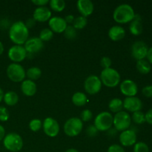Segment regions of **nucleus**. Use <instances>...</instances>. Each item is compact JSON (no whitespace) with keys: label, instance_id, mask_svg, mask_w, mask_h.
Here are the masks:
<instances>
[{"label":"nucleus","instance_id":"1","mask_svg":"<svg viewBox=\"0 0 152 152\" xmlns=\"http://www.w3.org/2000/svg\"><path fill=\"white\" fill-rule=\"evenodd\" d=\"M29 29L27 28L25 22L17 21L11 25L9 29V37L15 45H22L28 39Z\"/></svg>","mask_w":152,"mask_h":152},{"label":"nucleus","instance_id":"2","mask_svg":"<svg viewBox=\"0 0 152 152\" xmlns=\"http://www.w3.org/2000/svg\"><path fill=\"white\" fill-rule=\"evenodd\" d=\"M135 12L129 4H121L117 6L113 13V18L117 23L125 24L131 22L134 17Z\"/></svg>","mask_w":152,"mask_h":152},{"label":"nucleus","instance_id":"3","mask_svg":"<svg viewBox=\"0 0 152 152\" xmlns=\"http://www.w3.org/2000/svg\"><path fill=\"white\" fill-rule=\"evenodd\" d=\"M102 84L109 88H114L120 83L121 77L120 73L115 68H105L101 71L99 77Z\"/></svg>","mask_w":152,"mask_h":152},{"label":"nucleus","instance_id":"4","mask_svg":"<svg viewBox=\"0 0 152 152\" xmlns=\"http://www.w3.org/2000/svg\"><path fill=\"white\" fill-rule=\"evenodd\" d=\"M4 147L10 152H19L23 147V140L17 133L11 132L5 135L3 139Z\"/></svg>","mask_w":152,"mask_h":152},{"label":"nucleus","instance_id":"5","mask_svg":"<svg viewBox=\"0 0 152 152\" xmlns=\"http://www.w3.org/2000/svg\"><path fill=\"white\" fill-rule=\"evenodd\" d=\"M114 117L108 111H102L96 116L94 125L99 132H107L112 128Z\"/></svg>","mask_w":152,"mask_h":152},{"label":"nucleus","instance_id":"6","mask_svg":"<svg viewBox=\"0 0 152 152\" xmlns=\"http://www.w3.org/2000/svg\"><path fill=\"white\" fill-rule=\"evenodd\" d=\"M132 125V117L130 114L125 111H121L115 114L113 119V126L117 132H123L130 128Z\"/></svg>","mask_w":152,"mask_h":152},{"label":"nucleus","instance_id":"7","mask_svg":"<svg viewBox=\"0 0 152 152\" xmlns=\"http://www.w3.org/2000/svg\"><path fill=\"white\" fill-rule=\"evenodd\" d=\"M7 76L11 81L14 83H22L26 77V71L19 63L10 64L6 70Z\"/></svg>","mask_w":152,"mask_h":152},{"label":"nucleus","instance_id":"8","mask_svg":"<svg viewBox=\"0 0 152 152\" xmlns=\"http://www.w3.org/2000/svg\"><path fill=\"white\" fill-rule=\"evenodd\" d=\"M83 129V122L79 117H71L65 122L64 125V132L71 137L77 136L81 133Z\"/></svg>","mask_w":152,"mask_h":152},{"label":"nucleus","instance_id":"9","mask_svg":"<svg viewBox=\"0 0 152 152\" xmlns=\"http://www.w3.org/2000/svg\"><path fill=\"white\" fill-rule=\"evenodd\" d=\"M102 85V82L98 76L90 75L85 80L84 88L88 94L94 95L99 92Z\"/></svg>","mask_w":152,"mask_h":152},{"label":"nucleus","instance_id":"10","mask_svg":"<svg viewBox=\"0 0 152 152\" xmlns=\"http://www.w3.org/2000/svg\"><path fill=\"white\" fill-rule=\"evenodd\" d=\"M42 129L44 133L50 137H55L59 132V124L55 119L52 117H46L42 123Z\"/></svg>","mask_w":152,"mask_h":152},{"label":"nucleus","instance_id":"11","mask_svg":"<svg viewBox=\"0 0 152 152\" xmlns=\"http://www.w3.org/2000/svg\"><path fill=\"white\" fill-rule=\"evenodd\" d=\"M27 55H28V53L24 46L19 45H15L12 46L8 50V53H7L9 59L15 63L22 62L27 57Z\"/></svg>","mask_w":152,"mask_h":152},{"label":"nucleus","instance_id":"12","mask_svg":"<svg viewBox=\"0 0 152 152\" xmlns=\"http://www.w3.org/2000/svg\"><path fill=\"white\" fill-rule=\"evenodd\" d=\"M148 50V45L144 42L137 41L132 45L131 51H132V56L137 59V61H138L146 58Z\"/></svg>","mask_w":152,"mask_h":152},{"label":"nucleus","instance_id":"13","mask_svg":"<svg viewBox=\"0 0 152 152\" xmlns=\"http://www.w3.org/2000/svg\"><path fill=\"white\" fill-rule=\"evenodd\" d=\"M120 89L121 93L126 97L135 96L138 92V86L134 81L132 80H125L120 83Z\"/></svg>","mask_w":152,"mask_h":152},{"label":"nucleus","instance_id":"14","mask_svg":"<svg viewBox=\"0 0 152 152\" xmlns=\"http://www.w3.org/2000/svg\"><path fill=\"white\" fill-rule=\"evenodd\" d=\"M24 48L28 53H37L42 50L44 48V42L39 37H31L28 38V39L25 42Z\"/></svg>","mask_w":152,"mask_h":152},{"label":"nucleus","instance_id":"15","mask_svg":"<svg viewBox=\"0 0 152 152\" xmlns=\"http://www.w3.org/2000/svg\"><path fill=\"white\" fill-rule=\"evenodd\" d=\"M119 140L123 146L129 147L137 142V133L133 129H127L120 133Z\"/></svg>","mask_w":152,"mask_h":152},{"label":"nucleus","instance_id":"16","mask_svg":"<svg viewBox=\"0 0 152 152\" xmlns=\"http://www.w3.org/2000/svg\"><path fill=\"white\" fill-rule=\"evenodd\" d=\"M123 102V108L130 112H136L141 111L142 108V102L140 98L135 96L126 97Z\"/></svg>","mask_w":152,"mask_h":152},{"label":"nucleus","instance_id":"17","mask_svg":"<svg viewBox=\"0 0 152 152\" xmlns=\"http://www.w3.org/2000/svg\"><path fill=\"white\" fill-rule=\"evenodd\" d=\"M48 25L53 32L59 34L63 33L68 26L65 19L61 16H52L48 20Z\"/></svg>","mask_w":152,"mask_h":152},{"label":"nucleus","instance_id":"18","mask_svg":"<svg viewBox=\"0 0 152 152\" xmlns=\"http://www.w3.org/2000/svg\"><path fill=\"white\" fill-rule=\"evenodd\" d=\"M51 10L46 6L37 7L33 13V18L38 22H46L51 18Z\"/></svg>","mask_w":152,"mask_h":152},{"label":"nucleus","instance_id":"19","mask_svg":"<svg viewBox=\"0 0 152 152\" xmlns=\"http://www.w3.org/2000/svg\"><path fill=\"white\" fill-rule=\"evenodd\" d=\"M77 7L81 16L85 17L92 14L94 10V3L91 0H78L77 1Z\"/></svg>","mask_w":152,"mask_h":152},{"label":"nucleus","instance_id":"20","mask_svg":"<svg viewBox=\"0 0 152 152\" xmlns=\"http://www.w3.org/2000/svg\"><path fill=\"white\" fill-rule=\"evenodd\" d=\"M21 91L27 96H33L37 91V86L35 82L30 80H25L21 83Z\"/></svg>","mask_w":152,"mask_h":152},{"label":"nucleus","instance_id":"21","mask_svg":"<svg viewBox=\"0 0 152 152\" xmlns=\"http://www.w3.org/2000/svg\"><path fill=\"white\" fill-rule=\"evenodd\" d=\"M108 37L113 41H120V40L123 39L126 36V30L124 28L120 25H116L110 28L108 30Z\"/></svg>","mask_w":152,"mask_h":152},{"label":"nucleus","instance_id":"22","mask_svg":"<svg viewBox=\"0 0 152 152\" xmlns=\"http://www.w3.org/2000/svg\"><path fill=\"white\" fill-rule=\"evenodd\" d=\"M142 30H143V28H142V21H141V16L139 14L135 13L133 20L130 22V25H129V31L131 34L133 35L138 36L142 34Z\"/></svg>","mask_w":152,"mask_h":152},{"label":"nucleus","instance_id":"23","mask_svg":"<svg viewBox=\"0 0 152 152\" xmlns=\"http://www.w3.org/2000/svg\"><path fill=\"white\" fill-rule=\"evenodd\" d=\"M19 95L13 91H7L4 94L3 100H4V103L9 106H13V105H16L19 102Z\"/></svg>","mask_w":152,"mask_h":152},{"label":"nucleus","instance_id":"24","mask_svg":"<svg viewBox=\"0 0 152 152\" xmlns=\"http://www.w3.org/2000/svg\"><path fill=\"white\" fill-rule=\"evenodd\" d=\"M72 102L76 106L81 107L86 104L88 101L87 95L81 91H77L74 93L72 96Z\"/></svg>","mask_w":152,"mask_h":152},{"label":"nucleus","instance_id":"25","mask_svg":"<svg viewBox=\"0 0 152 152\" xmlns=\"http://www.w3.org/2000/svg\"><path fill=\"white\" fill-rule=\"evenodd\" d=\"M108 108L109 110L113 113L120 112L123 110V102L121 99L120 98H114V99H111L108 103Z\"/></svg>","mask_w":152,"mask_h":152},{"label":"nucleus","instance_id":"26","mask_svg":"<svg viewBox=\"0 0 152 152\" xmlns=\"http://www.w3.org/2000/svg\"><path fill=\"white\" fill-rule=\"evenodd\" d=\"M136 68L137 71L142 74H148L151 70V64L145 59L137 61Z\"/></svg>","mask_w":152,"mask_h":152},{"label":"nucleus","instance_id":"27","mask_svg":"<svg viewBox=\"0 0 152 152\" xmlns=\"http://www.w3.org/2000/svg\"><path fill=\"white\" fill-rule=\"evenodd\" d=\"M42 75V70L39 67H31L26 71V77L28 80L35 81L40 78Z\"/></svg>","mask_w":152,"mask_h":152},{"label":"nucleus","instance_id":"28","mask_svg":"<svg viewBox=\"0 0 152 152\" xmlns=\"http://www.w3.org/2000/svg\"><path fill=\"white\" fill-rule=\"evenodd\" d=\"M49 4L53 10L56 12H61L65 9L66 3L64 0H50Z\"/></svg>","mask_w":152,"mask_h":152},{"label":"nucleus","instance_id":"29","mask_svg":"<svg viewBox=\"0 0 152 152\" xmlns=\"http://www.w3.org/2000/svg\"><path fill=\"white\" fill-rule=\"evenodd\" d=\"M88 23L87 17H85L83 16H79L75 18L74 22H73V27L76 30H81L86 26Z\"/></svg>","mask_w":152,"mask_h":152},{"label":"nucleus","instance_id":"30","mask_svg":"<svg viewBox=\"0 0 152 152\" xmlns=\"http://www.w3.org/2000/svg\"><path fill=\"white\" fill-rule=\"evenodd\" d=\"M53 37V32L50 29V28H43L39 33V38L44 42H48Z\"/></svg>","mask_w":152,"mask_h":152},{"label":"nucleus","instance_id":"31","mask_svg":"<svg viewBox=\"0 0 152 152\" xmlns=\"http://www.w3.org/2000/svg\"><path fill=\"white\" fill-rule=\"evenodd\" d=\"M131 117H132V121H133L135 124L141 125L145 122V114H144L141 111L134 112Z\"/></svg>","mask_w":152,"mask_h":152},{"label":"nucleus","instance_id":"32","mask_svg":"<svg viewBox=\"0 0 152 152\" xmlns=\"http://www.w3.org/2000/svg\"><path fill=\"white\" fill-rule=\"evenodd\" d=\"M64 36L66 37L68 39H74L77 37V30L73 27V25H68L67 28H65V31H64Z\"/></svg>","mask_w":152,"mask_h":152},{"label":"nucleus","instance_id":"33","mask_svg":"<svg viewBox=\"0 0 152 152\" xmlns=\"http://www.w3.org/2000/svg\"><path fill=\"white\" fill-rule=\"evenodd\" d=\"M42 127V122L39 119H33L29 123V129L32 132H37Z\"/></svg>","mask_w":152,"mask_h":152},{"label":"nucleus","instance_id":"34","mask_svg":"<svg viewBox=\"0 0 152 152\" xmlns=\"http://www.w3.org/2000/svg\"><path fill=\"white\" fill-rule=\"evenodd\" d=\"M134 152H149V148L144 142H138L134 144Z\"/></svg>","mask_w":152,"mask_h":152},{"label":"nucleus","instance_id":"35","mask_svg":"<svg viewBox=\"0 0 152 152\" xmlns=\"http://www.w3.org/2000/svg\"><path fill=\"white\" fill-rule=\"evenodd\" d=\"M93 118V113L90 109H85L80 114V120L83 122H88Z\"/></svg>","mask_w":152,"mask_h":152},{"label":"nucleus","instance_id":"36","mask_svg":"<svg viewBox=\"0 0 152 152\" xmlns=\"http://www.w3.org/2000/svg\"><path fill=\"white\" fill-rule=\"evenodd\" d=\"M9 117H10V114H9L8 110L5 107L0 106V121H7Z\"/></svg>","mask_w":152,"mask_h":152},{"label":"nucleus","instance_id":"37","mask_svg":"<svg viewBox=\"0 0 152 152\" xmlns=\"http://www.w3.org/2000/svg\"><path fill=\"white\" fill-rule=\"evenodd\" d=\"M99 131L97 130L96 127H95L94 125H90V126H88V128L86 129V134L88 137H94L96 136V134H98Z\"/></svg>","mask_w":152,"mask_h":152},{"label":"nucleus","instance_id":"38","mask_svg":"<svg viewBox=\"0 0 152 152\" xmlns=\"http://www.w3.org/2000/svg\"><path fill=\"white\" fill-rule=\"evenodd\" d=\"M111 64H112L111 59L110 57H108V56H103V57L101 58L100 65L103 68V69L111 68Z\"/></svg>","mask_w":152,"mask_h":152},{"label":"nucleus","instance_id":"39","mask_svg":"<svg viewBox=\"0 0 152 152\" xmlns=\"http://www.w3.org/2000/svg\"><path fill=\"white\" fill-rule=\"evenodd\" d=\"M107 152H126L124 148L122 145H118V144H113L110 145L108 148Z\"/></svg>","mask_w":152,"mask_h":152},{"label":"nucleus","instance_id":"40","mask_svg":"<svg viewBox=\"0 0 152 152\" xmlns=\"http://www.w3.org/2000/svg\"><path fill=\"white\" fill-rule=\"evenodd\" d=\"M142 93L146 97H152V86H146L142 89Z\"/></svg>","mask_w":152,"mask_h":152},{"label":"nucleus","instance_id":"41","mask_svg":"<svg viewBox=\"0 0 152 152\" xmlns=\"http://www.w3.org/2000/svg\"><path fill=\"white\" fill-rule=\"evenodd\" d=\"M145 122L148 123V124L152 125V108L148 110L145 114Z\"/></svg>","mask_w":152,"mask_h":152},{"label":"nucleus","instance_id":"42","mask_svg":"<svg viewBox=\"0 0 152 152\" xmlns=\"http://www.w3.org/2000/svg\"><path fill=\"white\" fill-rule=\"evenodd\" d=\"M32 3L34 4L37 5L38 7H42V6H45L49 3L48 0H32Z\"/></svg>","mask_w":152,"mask_h":152},{"label":"nucleus","instance_id":"43","mask_svg":"<svg viewBox=\"0 0 152 152\" xmlns=\"http://www.w3.org/2000/svg\"><path fill=\"white\" fill-rule=\"evenodd\" d=\"M35 23H36V21L34 20V18H30V19H27L26 22H25V25L27 26V28L29 29V28H33V27L35 25Z\"/></svg>","mask_w":152,"mask_h":152},{"label":"nucleus","instance_id":"44","mask_svg":"<svg viewBox=\"0 0 152 152\" xmlns=\"http://www.w3.org/2000/svg\"><path fill=\"white\" fill-rule=\"evenodd\" d=\"M64 19H65V22H66L67 25H68V24H73L74 19H75V17H74V15L68 14V15H67V16H65Z\"/></svg>","mask_w":152,"mask_h":152},{"label":"nucleus","instance_id":"45","mask_svg":"<svg viewBox=\"0 0 152 152\" xmlns=\"http://www.w3.org/2000/svg\"><path fill=\"white\" fill-rule=\"evenodd\" d=\"M146 58L147 61H148L150 64H152V47L148 48V53H147L146 55Z\"/></svg>","mask_w":152,"mask_h":152},{"label":"nucleus","instance_id":"46","mask_svg":"<svg viewBox=\"0 0 152 152\" xmlns=\"http://www.w3.org/2000/svg\"><path fill=\"white\" fill-rule=\"evenodd\" d=\"M5 137V129L1 125H0V141L3 140Z\"/></svg>","mask_w":152,"mask_h":152},{"label":"nucleus","instance_id":"47","mask_svg":"<svg viewBox=\"0 0 152 152\" xmlns=\"http://www.w3.org/2000/svg\"><path fill=\"white\" fill-rule=\"evenodd\" d=\"M4 45H3V43L0 41V55H1L3 53V52H4Z\"/></svg>","mask_w":152,"mask_h":152},{"label":"nucleus","instance_id":"48","mask_svg":"<svg viewBox=\"0 0 152 152\" xmlns=\"http://www.w3.org/2000/svg\"><path fill=\"white\" fill-rule=\"evenodd\" d=\"M3 97H4V92H3L2 89L0 88V102L3 100Z\"/></svg>","mask_w":152,"mask_h":152},{"label":"nucleus","instance_id":"49","mask_svg":"<svg viewBox=\"0 0 152 152\" xmlns=\"http://www.w3.org/2000/svg\"><path fill=\"white\" fill-rule=\"evenodd\" d=\"M65 152H79V151L75 148H68V150L65 151Z\"/></svg>","mask_w":152,"mask_h":152}]
</instances>
